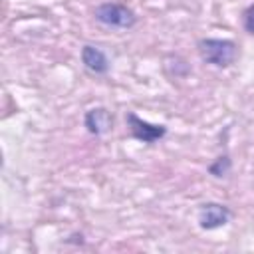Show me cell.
<instances>
[{
	"mask_svg": "<svg viewBox=\"0 0 254 254\" xmlns=\"http://www.w3.org/2000/svg\"><path fill=\"white\" fill-rule=\"evenodd\" d=\"M200 58L216 67H228L236 60V44L230 40L206 38L198 42Z\"/></svg>",
	"mask_w": 254,
	"mask_h": 254,
	"instance_id": "cell-1",
	"label": "cell"
},
{
	"mask_svg": "<svg viewBox=\"0 0 254 254\" xmlns=\"http://www.w3.org/2000/svg\"><path fill=\"white\" fill-rule=\"evenodd\" d=\"M95 18L101 24L113 26V28H131L137 22V16L131 8L115 2H105L95 8Z\"/></svg>",
	"mask_w": 254,
	"mask_h": 254,
	"instance_id": "cell-2",
	"label": "cell"
},
{
	"mask_svg": "<svg viewBox=\"0 0 254 254\" xmlns=\"http://www.w3.org/2000/svg\"><path fill=\"white\" fill-rule=\"evenodd\" d=\"M127 121H129L131 135L135 139L143 141V143H155L161 137H165V133H167V127L165 125H151V123L143 121L141 117H137L133 111L127 113Z\"/></svg>",
	"mask_w": 254,
	"mask_h": 254,
	"instance_id": "cell-3",
	"label": "cell"
},
{
	"mask_svg": "<svg viewBox=\"0 0 254 254\" xmlns=\"http://www.w3.org/2000/svg\"><path fill=\"white\" fill-rule=\"evenodd\" d=\"M230 220V210L218 202H206L198 210V226L204 230L220 228Z\"/></svg>",
	"mask_w": 254,
	"mask_h": 254,
	"instance_id": "cell-4",
	"label": "cell"
},
{
	"mask_svg": "<svg viewBox=\"0 0 254 254\" xmlns=\"http://www.w3.org/2000/svg\"><path fill=\"white\" fill-rule=\"evenodd\" d=\"M81 62L93 73H105L109 69L107 56L99 48H95V46H83V50H81Z\"/></svg>",
	"mask_w": 254,
	"mask_h": 254,
	"instance_id": "cell-5",
	"label": "cell"
},
{
	"mask_svg": "<svg viewBox=\"0 0 254 254\" xmlns=\"http://www.w3.org/2000/svg\"><path fill=\"white\" fill-rule=\"evenodd\" d=\"M111 123H113V119H111L109 111L103 109V107H95V109H89V111L85 113V127H87V131L93 133V135L105 133V131L111 127Z\"/></svg>",
	"mask_w": 254,
	"mask_h": 254,
	"instance_id": "cell-6",
	"label": "cell"
},
{
	"mask_svg": "<svg viewBox=\"0 0 254 254\" xmlns=\"http://www.w3.org/2000/svg\"><path fill=\"white\" fill-rule=\"evenodd\" d=\"M228 169H230V161H228V157H220V159L210 167V173H212L214 177H224V175L228 173Z\"/></svg>",
	"mask_w": 254,
	"mask_h": 254,
	"instance_id": "cell-7",
	"label": "cell"
},
{
	"mask_svg": "<svg viewBox=\"0 0 254 254\" xmlns=\"http://www.w3.org/2000/svg\"><path fill=\"white\" fill-rule=\"evenodd\" d=\"M244 28H246V32L254 34V4L250 8H246V12H244Z\"/></svg>",
	"mask_w": 254,
	"mask_h": 254,
	"instance_id": "cell-8",
	"label": "cell"
}]
</instances>
